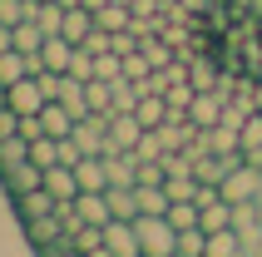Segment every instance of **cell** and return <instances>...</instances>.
Segmentation results:
<instances>
[{
    "mask_svg": "<svg viewBox=\"0 0 262 257\" xmlns=\"http://www.w3.org/2000/svg\"><path fill=\"white\" fill-rule=\"evenodd\" d=\"M134 232H139V252L144 257H178V228L168 223V213H139Z\"/></svg>",
    "mask_w": 262,
    "mask_h": 257,
    "instance_id": "cell-1",
    "label": "cell"
},
{
    "mask_svg": "<svg viewBox=\"0 0 262 257\" xmlns=\"http://www.w3.org/2000/svg\"><path fill=\"white\" fill-rule=\"evenodd\" d=\"M218 188H223V198H228V203H257V198H262V163L237 158Z\"/></svg>",
    "mask_w": 262,
    "mask_h": 257,
    "instance_id": "cell-2",
    "label": "cell"
},
{
    "mask_svg": "<svg viewBox=\"0 0 262 257\" xmlns=\"http://www.w3.org/2000/svg\"><path fill=\"white\" fill-rule=\"evenodd\" d=\"M5 104H10L20 119H25V114H40L45 104H50V94L40 89V74H25V79H15V84L5 89Z\"/></svg>",
    "mask_w": 262,
    "mask_h": 257,
    "instance_id": "cell-3",
    "label": "cell"
},
{
    "mask_svg": "<svg viewBox=\"0 0 262 257\" xmlns=\"http://www.w3.org/2000/svg\"><path fill=\"white\" fill-rule=\"evenodd\" d=\"M104 257H144L139 252L134 218H109V223H104Z\"/></svg>",
    "mask_w": 262,
    "mask_h": 257,
    "instance_id": "cell-4",
    "label": "cell"
},
{
    "mask_svg": "<svg viewBox=\"0 0 262 257\" xmlns=\"http://www.w3.org/2000/svg\"><path fill=\"white\" fill-rule=\"evenodd\" d=\"M0 183H5V193H10V198H20V193H30V188L45 183V168L35 163V158H25V163H15L10 173H0Z\"/></svg>",
    "mask_w": 262,
    "mask_h": 257,
    "instance_id": "cell-5",
    "label": "cell"
},
{
    "mask_svg": "<svg viewBox=\"0 0 262 257\" xmlns=\"http://www.w3.org/2000/svg\"><path fill=\"white\" fill-rule=\"evenodd\" d=\"M144 139V124H139V114H109V148H134V143ZM104 148V154H109Z\"/></svg>",
    "mask_w": 262,
    "mask_h": 257,
    "instance_id": "cell-6",
    "label": "cell"
},
{
    "mask_svg": "<svg viewBox=\"0 0 262 257\" xmlns=\"http://www.w3.org/2000/svg\"><path fill=\"white\" fill-rule=\"evenodd\" d=\"M70 55H74V40H64V35H45V45H40V70L70 74Z\"/></svg>",
    "mask_w": 262,
    "mask_h": 257,
    "instance_id": "cell-7",
    "label": "cell"
},
{
    "mask_svg": "<svg viewBox=\"0 0 262 257\" xmlns=\"http://www.w3.org/2000/svg\"><path fill=\"white\" fill-rule=\"evenodd\" d=\"M74 178H79V193H99L109 188V168H104V154H84L74 163Z\"/></svg>",
    "mask_w": 262,
    "mask_h": 257,
    "instance_id": "cell-8",
    "label": "cell"
},
{
    "mask_svg": "<svg viewBox=\"0 0 262 257\" xmlns=\"http://www.w3.org/2000/svg\"><path fill=\"white\" fill-rule=\"evenodd\" d=\"M55 193H50V188H30V193H20V198H15V213H20V223H30V218H45V213H55Z\"/></svg>",
    "mask_w": 262,
    "mask_h": 257,
    "instance_id": "cell-9",
    "label": "cell"
},
{
    "mask_svg": "<svg viewBox=\"0 0 262 257\" xmlns=\"http://www.w3.org/2000/svg\"><path fill=\"white\" fill-rule=\"evenodd\" d=\"M59 35L74 45H84L89 35H94V10L89 5H64V25H59Z\"/></svg>",
    "mask_w": 262,
    "mask_h": 257,
    "instance_id": "cell-10",
    "label": "cell"
},
{
    "mask_svg": "<svg viewBox=\"0 0 262 257\" xmlns=\"http://www.w3.org/2000/svg\"><path fill=\"white\" fill-rule=\"evenodd\" d=\"M45 188L55 198H79V178H74V163H50L45 168Z\"/></svg>",
    "mask_w": 262,
    "mask_h": 257,
    "instance_id": "cell-11",
    "label": "cell"
},
{
    "mask_svg": "<svg viewBox=\"0 0 262 257\" xmlns=\"http://www.w3.org/2000/svg\"><path fill=\"white\" fill-rule=\"evenodd\" d=\"M40 70V59H30V55H20V50H5L0 55V84L10 89L15 79H25V74H35Z\"/></svg>",
    "mask_w": 262,
    "mask_h": 257,
    "instance_id": "cell-12",
    "label": "cell"
},
{
    "mask_svg": "<svg viewBox=\"0 0 262 257\" xmlns=\"http://www.w3.org/2000/svg\"><path fill=\"white\" fill-rule=\"evenodd\" d=\"M40 124H45V134H50V139H70V128H74V114H70V109H64L59 99H50V104L40 109Z\"/></svg>",
    "mask_w": 262,
    "mask_h": 257,
    "instance_id": "cell-13",
    "label": "cell"
},
{
    "mask_svg": "<svg viewBox=\"0 0 262 257\" xmlns=\"http://www.w3.org/2000/svg\"><path fill=\"white\" fill-rule=\"evenodd\" d=\"M74 208H79V218H84V223H94V228H104V223H109V198H104V188L99 193H79V198H74Z\"/></svg>",
    "mask_w": 262,
    "mask_h": 257,
    "instance_id": "cell-14",
    "label": "cell"
},
{
    "mask_svg": "<svg viewBox=\"0 0 262 257\" xmlns=\"http://www.w3.org/2000/svg\"><path fill=\"white\" fill-rule=\"evenodd\" d=\"M40 45H45V30H40V20H35V15L15 25V50H20V55L40 59Z\"/></svg>",
    "mask_w": 262,
    "mask_h": 257,
    "instance_id": "cell-15",
    "label": "cell"
},
{
    "mask_svg": "<svg viewBox=\"0 0 262 257\" xmlns=\"http://www.w3.org/2000/svg\"><path fill=\"white\" fill-rule=\"evenodd\" d=\"M104 198H109V213H114V218H139V193H134V188L109 183V188H104Z\"/></svg>",
    "mask_w": 262,
    "mask_h": 257,
    "instance_id": "cell-16",
    "label": "cell"
},
{
    "mask_svg": "<svg viewBox=\"0 0 262 257\" xmlns=\"http://www.w3.org/2000/svg\"><path fill=\"white\" fill-rule=\"evenodd\" d=\"M208 257H243V238H237V228L208 232Z\"/></svg>",
    "mask_w": 262,
    "mask_h": 257,
    "instance_id": "cell-17",
    "label": "cell"
},
{
    "mask_svg": "<svg viewBox=\"0 0 262 257\" xmlns=\"http://www.w3.org/2000/svg\"><path fill=\"white\" fill-rule=\"evenodd\" d=\"M198 223H203L208 232H218V228H233V203H228V198H213V203H203Z\"/></svg>",
    "mask_w": 262,
    "mask_h": 257,
    "instance_id": "cell-18",
    "label": "cell"
},
{
    "mask_svg": "<svg viewBox=\"0 0 262 257\" xmlns=\"http://www.w3.org/2000/svg\"><path fill=\"white\" fill-rule=\"evenodd\" d=\"M25 158H30V139H25V134L0 139V173H10L15 163H25Z\"/></svg>",
    "mask_w": 262,
    "mask_h": 257,
    "instance_id": "cell-19",
    "label": "cell"
},
{
    "mask_svg": "<svg viewBox=\"0 0 262 257\" xmlns=\"http://www.w3.org/2000/svg\"><path fill=\"white\" fill-rule=\"evenodd\" d=\"M134 114H139V124H144V128H159L163 119H168V99H163V94H144Z\"/></svg>",
    "mask_w": 262,
    "mask_h": 257,
    "instance_id": "cell-20",
    "label": "cell"
},
{
    "mask_svg": "<svg viewBox=\"0 0 262 257\" xmlns=\"http://www.w3.org/2000/svg\"><path fill=\"white\" fill-rule=\"evenodd\" d=\"M129 20H134V10L119 5V0H109L104 10H94V25H99V30H129Z\"/></svg>",
    "mask_w": 262,
    "mask_h": 257,
    "instance_id": "cell-21",
    "label": "cell"
},
{
    "mask_svg": "<svg viewBox=\"0 0 262 257\" xmlns=\"http://www.w3.org/2000/svg\"><path fill=\"white\" fill-rule=\"evenodd\" d=\"M94 79H124V55L119 50H94Z\"/></svg>",
    "mask_w": 262,
    "mask_h": 257,
    "instance_id": "cell-22",
    "label": "cell"
},
{
    "mask_svg": "<svg viewBox=\"0 0 262 257\" xmlns=\"http://www.w3.org/2000/svg\"><path fill=\"white\" fill-rule=\"evenodd\" d=\"M35 20H40L45 35H59V25H64V5H59V0H40V5H35Z\"/></svg>",
    "mask_w": 262,
    "mask_h": 257,
    "instance_id": "cell-23",
    "label": "cell"
},
{
    "mask_svg": "<svg viewBox=\"0 0 262 257\" xmlns=\"http://www.w3.org/2000/svg\"><path fill=\"white\" fill-rule=\"evenodd\" d=\"M139 99H144V89L134 84V79H114V109H119V114H134Z\"/></svg>",
    "mask_w": 262,
    "mask_h": 257,
    "instance_id": "cell-24",
    "label": "cell"
},
{
    "mask_svg": "<svg viewBox=\"0 0 262 257\" xmlns=\"http://www.w3.org/2000/svg\"><path fill=\"white\" fill-rule=\"evenodd\" d=\"M198 213H203V208H198L193 198H178V203H168V223H173L178 232H183V228H193V223H198Z\"/></svg>",
    "mask_w": 262,
    "mask_h": 257,
    "instance_id": "cell-25",
    "label": "cell"
},
{
    "mask_svg": "<svg viewBox=\"0 0 262 257\" xmlns=\"http://www.w3.org/2000/svg\"><path fill=\"white\" fill-rule=\"evenodd\" d=\"M30 158H35L40 168L59 163V139H50V134H40V139H30Z\"/></svg>",
    "mask_w": 262,
    "mask_h": 257,
    "instance_id": "cell-26",
    "label": "cell"
},
{
    "mask_svg": "<svg viewBox=\"0 0 262 257\" xmlns=\"http://www.w3.org/2000/svg\"><path fill=\"white\" fill-rule=\"evenodd\" d=\"M70 74H74V79H94V50H89V45H74Z\"/></svg>",
    "mask_w": 262,
    "mask_h": 257,
    "instance_id": "cell-27",
    "label": "cell"
},
{
    "mask_svg": "<svg viewBox=\"0 0 262 257\" xmlns=\"http://www.w3.org/2000/svg\"><path fill=\"white\" fill-rule=\"evenodd\" d=\"M148 74H154V65H148L144 50H134V55H124V79H134V84H144Z\"/></svg>",
    "mask_w": 262,
    "mask_h": 257,
    "instance_id": "cell-28",
    "label": "cell"
},
{
    "mask_svg": "<svg viewBox=\"0 0 262 257\" xmlns=\"http://www.w3.org/2000/svg\"><path fill=\"white\" fill-rule=\"evenodd\" d=\"M10 134H20V114L10 104H0V139H10Z\"/></svg>",
    "mask_w": 262,
    "mask_h": 257,
    "instance_id": "cell-29",
    "label": "cell"
},
{
    "mask_svg": "<svg viewBox=\"0 0 262 257\" xmlns=\"http://www.w3.org/2000/svg\"><path fill=\"white\" fill-rule=\"evenodd\" d=\"M79 5H89V10H104V5H109V0H79Z\"/></svg>",
    "mask_w": 262,
    "mask_h": 257,
    "instance_id": "cell-30",
    "label": "cell"
},
{
    "mask_svg": "<svg viewBox=\"0 0 262 257\" xmlns=\"http://www.w3.org/2000/svg\"><path fill=\"white\" fill-rule=\"evenodd\" d=\"M0 104H5V84H0Z\"/></svg>",
    "mask_w": 262,
    "mask_h": 257,
    "instance_id": "cell-31",
    "label": "cell"
},
{
    "mask_svg": "<svg viewBox=\"0 0 262 257\" xmlns=\"http://www.w3.org/2000/svg\"><path fill=\"white\" fill-rule=\"evenodd\" d=\"M257 218H262V198H257Z\"/></svg>",
    "mask_w": 262,
    "mask_h": 257,
    "instance_id": "cell-32",
    "label": "cell"
}]
</instances>
